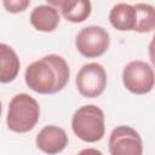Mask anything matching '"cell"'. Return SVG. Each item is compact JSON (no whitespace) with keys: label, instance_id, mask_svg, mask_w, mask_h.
Masks as SVG:
<instances>
[{"label":"cell","instance_id":"15","mask_svg":"<svg viewBox=\"0 0 155 155\" xmlns=\"http://www.w3.org/2000/svg\"><path fill=\"white\" fill-rule=\"evenodd\" d=\"M78 155H103V153L96 148H85Z\"/></svg>","mask_w":155,"mask_h":155},{"label":"cell","instance_id":"16","mask_svg":"<svg viewBox=\"0 0 155 155\" xmlns=\"http://www.w3.org/2000/svg\"><path fill=\"white\" fill-rule=\"evenodd\" d=\"M1 110H2V108H1V102H0V115H1Z\"/></svg>","mask_w":155,"mask_h":155},{"label":"cell","instance_id":"9","mask_svg":"<svg viewBox=\"0 0 155 155\" xmlns=\"http://www.w3.org/2000/svg\"><path fill=\"white\" fill-rule=\"evenodd\" d=\"M46 4L54 7L71 23H81L86 21L92 11V5L88 0H47Z\"/></svg>","mask_w":155,"mask_h":155},{"label":"cell","instance_id":"8","mask_svg":"<svg viewBox=\"0 0 155 155\" xmlns=\"http://www.w3.org/2000/svg\"><path fill=\"white\" fill-rule=\"evenodd\" d=\"M69 143L67 132L58 126L48 125L40 130L36 134L35 144L39 150L47 155H57L62 153Z\"/></svg>","mask_w":155,"mask_h":155},{"label":"cell","instance_id":"13","mask_svg":"<svg viewBox=\"0 0 155 155\" xmlns=\"http://www.w3.org/2000/svg\"><path fill=\"white\" fill-rule=\"evenodd\" d=\"M136 10V28L137 33H151L155 29V10L153 5L149 4H136L133 5Z\"/></svg>","mask_w":155,"mask_h":155},{"label":"cell","instance_id":"6","mask_svg":"<svg viewBox=\"0 0 155 155\" xmlns=\"http://www.w3.org/2000/svg\"><path fill=\"white\" fill-rule=\"evenodd\" d=\"M107 71L102 64L91 62L84 64L76 74L75 85L79 93L86 98L99 97L107 87Z\"/></svg>","mask_w":155,"mask_h":155},{"label":"cell","instance_id":"7","mask_svg":"<svg viewBox=\"0 0 155 155\" xmlns=\"http://www.w3.org/2000/svg\"><path fill=\"white\" fill-rule=\"evenodd\" d=\"M110 155H143V140L140 134L131 126L115 127L109 136Z\"/></svg>","mask_w":155,"mask_h":155},{"label":"cell","instance_id":"14","mask_svg":"<svg viewBox=\"0 0 155 155\" xmlns=\"http://www.w3.org/2000/svg\"><path fill=\"white\" fill-rule=\"evenodd\" d=\"M4 7L10 13H19L28 8L30 5L29 0H4L2 1Z\"/></svg>","mask_w":155,"mask_h":155},{"label":"cell","instance_id":"4","mask_svg":"<svg viewBox=\"0 0 155 155\" xmlns=\"http://www.w3.org/2000/svg\"><path fill=\"white\" fill-rule=\"evenodd\" d=\"M110 45V35L103 27L88 25L82 28L75 38L78 52L86 58H97L103 56Z\"/></svg>","mask_w":155,"mask_h":155},{"label":"cell","instance_id":"1","mask_svg":"<svg viewBox=\"0 0 155 155\" xmlns=\"http://www.w3.org/2000/svg\"><path fill=\"white\" fill-rule=\"evenodd\" d=\"M70 69L67 61L58 54L51 53L29 64L24 73L27 86L40 94H54L61 92L68 84Z\"/></svg>","mask_w":155,"mask_h":155},{"label":"cell","instance_id":"5","mask_svg":"<svg viewBox=\"0 0 155 155\" xmlns=\"http://www.w3.org/2000/svg\"><path fill=\"white\" fill-rule=\"evenodd\" d=\"M122 84L131 93L147 94L155 84L154 70L144 61H132L122 70Z\"/></svg>","mask_w":155,"mask_h":155},{"label":"cell","instance_id":"11","mask_svg":"<svg viewBox=\"0 0 155 155\" xmlns=\"http://www.w3.org/2000/svg\"><path fill=\"white\" fill-rule=\"evenodd\" d=\"M19 69L21 62L16 51L11 46L0 42V84L12 82Z\"/></svg>","mask_w":155,"mask_h":155},{"label":"cell","instance_id":"2","mask_svg":"<svg viewBox=\"0 0 155 155\" xmlns=\"http://www.w3.org/2000/svg\"><path fill=\"white\" fill-rule=\"evenodd\" d=\"M39 117L40 105L31 96L18 93L10 101L6 125L12 132L27 133L31 131L39 122Z\"/></svg>","mask_w":155,"mask_h":155},{"label":"cell","instance_id":"10","mask_svg":"<svg viewBox=\"0 0 155 155\" xmlns=\"http://www.w3.org/2000/svg\"><path fill=\"white\" fill-rule=\"evenodd\" d=\"M29 21H30V24L38 31L51 33L58 27L61 21V15L54 7L47 4H44V5L35 6L31 10Z\"/></svg>","mask_w":155,"mask_h":155},{"label":"cell","instance_id":"12","mask_svg":"<svg viewBox=\"0 0 155 155\" xmlns=\"http://www.w3.org/2000/svg\"><path fill=\"white\" fill-rule=\"evenodd\" d=\"M136 10L133 5L120 2L113 6L109 12L110 24L120 31H131L136 28Z\"/></svg>","mask_w":155,"mask_h":155},{"label":"cell","instance_id":"3","mask_svg":"<svg viewBox=\"0 0 155 155\" xmlns=\"http://www.w3.org/2000/svg\"><path fill=\"white\" fill-rule=\"evenodd\" d=\"M71 130L74 134L84 142L96 143L101 140L105 133L103 110L94 104L80 107L71 117Z\"/></svg>","mask_w":155,"mask_h":155}]
</instances>
